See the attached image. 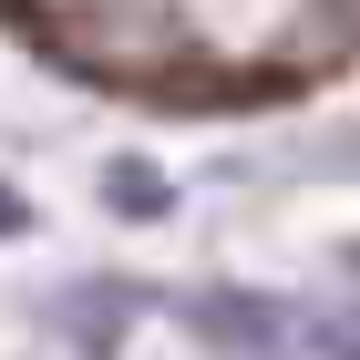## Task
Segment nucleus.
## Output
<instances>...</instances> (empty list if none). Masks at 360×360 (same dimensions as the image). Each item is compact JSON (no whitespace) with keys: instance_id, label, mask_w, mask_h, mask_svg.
Listing matches in <instances>:
<instances>
[{"instance_id":"obj_1","label":"nucleus","mask_w":360,"mask_h":360,"mask_svg":"<svg viewBox=\"0 0 360 360\" xmlns=\"http://www.w3.org/2000/svg\"><path fill=\"white\" fill-rule=\"evenodd\" d=\"M0 52L144 124H268L360 72V0H0Z\"/></svg>"}]
</instances>
